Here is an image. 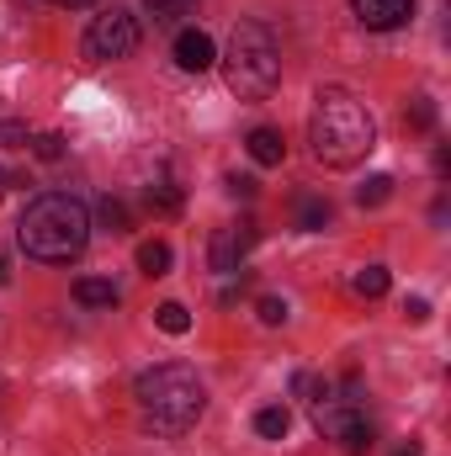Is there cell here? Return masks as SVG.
<instances>
[{
  "label": "cell",
  "instance_id": "obj_24",
  "mask_svg": "<svg viewBox=\"0 0 451 456\" xmlns=\"http://www.w3.org/2000/svg\"><path fill=\"white\" fill-rule=\"evenodd\" d=\"M255 314H260V324H282V319H287V303H282V297H260Z\"/></svg>",
  "mask_w": 451,
  "mask_h": 456
},
{
  "label": "cell",
  "instance_id": "obj_20",
  "mask_svg": "<svg viewBox=\"0 0 451 456\" xmlns=\"http://www.w3.org/2000/svg\"><path fill=\"white\" fill-rule=\"evenodd\" d=\"M149 208H154V213H181V191L160 181V186H149Z\"/></svg>",
  "mask_w": 451,
  "mask_h": 456
},
{
  "label": "cell",
  "instance_id": "obj_12",
  "mask_svg": "<svg viewBox=\"0 0 451 456\" xmlns=\"http://www.w3.org/2000/svg\"><path fill=\"white\" fill-rule=\"evenodd\" d=\"M287 430H292V414H287L282 403H271V409L255 414V436H266V441H287Z\"/></svg>",
  "mask_w": 451,
  "mask_h": 456
},
{
  "label": "cell",
  "instance_id": "obj_18",
  "mask_svg": "<svg viewBox=\"0 0 451 456\" xmlns=\"http://www.w3.org/2000/svg\"><path fill=\"white\" fill-rule=\"evenodd\" d=\"M96 218H102V228H112V233H127V208L117 197H102L96 202Z\"/></svg>",
  "mask_w": 451,
  "mask_h": 456
},
{
  "label": "cell",
  "instance_id": "obj_2",
  "mask_svg": "<svg viewBox=\"0 0 451 456\" xmlns=\"http://www.w3.org/2000/svg\"><path fill=\"white\" fill-rule=\"evenodd\" d=\"M16 244L32 260H48V265L75 260L91 244V213H86V202L70 197V191H43L37 202H27V213L16 224Z\"/></svg>",
  "mask_w": 451,
  "mask_h": 456
},
{
  "label": "cell",
  "instance_id": "obj_15",
  "mask_svg": "<svg viewBox=\"0 0 451 456\" xmlns=\"http://www.w3.org/2000/svg\"><path fill=\"white\" fill-rule=\"evenodd\" d=\"M393 197V175H366V186H356V202L361 208H382Z\"/></svg>",
  "mask_w": 451,
  "mask_h": 456
},
{
  "label": "cell",
  "instance_id": "obj_16",
  "mask_svg": "<svg viewBox=\"0 0 451 456\" xmlns=\"http://www.w3.org/2000/svg\"><path fill=\"white\" fill-rule=\"evenodd\" d=\"M154 324H160L165 335H186V330H192V314H186L181 303H160V308H154Z\"/></svg>",
  "mask_w": 451,
  "mask_h": 456
},
{
  "label": "cell",
  "instance_id": "obj_21",
  "mask_svg": "<svg viewBox=\"0 0 451 456\" xmlns=\"http://www.w3.org/2000/svg\"><path fill=\"white\" fill-rule=\"evenodd\" d=\"M32 154L53 165V159H64V138H59V133H43V138H32Z\"/></svg>",
  "mask_w": 451,
  "mask_h": 456
},
{
  "label": "cell",
  "instance_id": "obj_10",
  "mask_svg": "<svg viewBox=\"0 0 451 456\" xmlns=\"http://www.w3.org/2000/svg\"><path fill=\"white\" fill-rule=\"evenodd\" d=\"M250 159H255V165H282V159H287L282 133H276V127H255V133H250Z\"/></svg>",
  "mask_w": 451,
  "mask_h": 456
},
{
  "label": "cell",
  "instance_id": "obj_4",
  "mask_svg": "<svg viewBox=\"0 0 451 456\" xmlns=\"http://www.w3.org/2000/svg\"><path fill=\"white\" fill-rule=\"evenodd\" d=\"M224 80L239 102H266L282 80V48L266 21H239L224 53Z\"/></svg>",
  "mask_w": 451,
  "mask_h": 456
},
{
  "label": "cell",
  "instance_id": "obj_14",
  "mask_svg": "<svg viewBox=\"0 0 451 456\" xmlns=\"http://www.w3.org/2000/svg\"><path fill=\"white\" fill-rule=\"evenodd\" d=\"M330 202L324 197H298V228H308V233H319V228H330Z\"/></svg>",
  "mask_w": 451,
  "mask_h": 456
},
{
  "label": "cell",
  "instance_id": "obj_3",
  "mask_svg": "<svg viewBox=\"0 0 451 456\" xmlns=\"http://www.w3.org/2000/svg\"><path fill=\"white\" fill-rule=\"evenodd\" d=\"M133 398H138L144 419H149V425H154L160 436H186V430H192V425L202 419V409H208L202 377H197L192 366H181V361L149 366V371L138 377Z\"/></svg>",
  "mask_w": 451,
  "mask_h": 456
},
{
  "label": "cell",
  "instance_id": "obj_27",
  "mask_svg": "<svg viewBox=\"0 0 451 456\" xmlns=\"http://www.w3.org/2000/svg\"><path fill=\"white\" fill-rule=\"evenodd\" d=\"M5 281H11V260L0 255V287H5Z\"/></svg>",
  "mask_w": 451,
  "mask_h": 456
},
{
  "label": "cell",
  "instance_id": "obj_22",
  "mask_svg": "<svg viewBox=\"0 0 451 456\" xmlns=\"http://www.w3.org/2000/svg\"><path fill=\"white\" fill-rule=\"evenodd\" d=\"M409 127H420V133L436 127V102H430V96H420V102L409 107Z\"/></svg>",
  "mask_w": 451,
  "mask_h": 456
},
{
  "label": "cell",
  "instance_id": "obj_13",
  "mask_svg": "<svg viewBox=\"0 0 451 456\" xmlns=\"http://www.w3.org/2000/svg\"><path fill=\"white\" fill-rule=\"evenodd\" d=\"M138 271H144V276H165V271H170V244H165V239L138 244Z\"/></svg>",
  "mask_w": 451,
  "mask_h": 456
},
{
  "label": "cell",
  "instance_id": "obj_11",
  "mask_svg": "<svg viewBox=\"0 0 451 456\" xmlns=\"http://www.w3.org/2000/svg\"><path fill=\"white\" fill-rule=\"evenodd\" d=\"M75 303H86V308H112L117 287L102 281V276H80V281H75Z\"/></svg>",
  "mask_w": 451,
  "mask_h": 456
},
{
  "label": "cell",
  "instance_id": "obj_19",
  "mask_svg": "<svg viewBox=\"0 0 451 456\" xmlns=\"http://www.w3.org/2000/svg\"><path fill=\"white\" fill-rule=\"evenodd\" d=\"M144 5H149V16H154V21H181L197 0H144Z\"/></svg>",
  "mask_w": 451,
  "mask_h": 456
},
{
  "label": "cell",
  "instance_id": "obj_29",
  "mask_svg": "<svg viewBox=\"0 0 451 456\" xmlns=\"http://www.w3.org/2000/svg\"><path fill=\"white\" fill-rule=\"evenodd\" d=\"M53 5H86V0H53Z\"/></svg>",
  "mask_w": 451,
  "mask_h": 456
},
{
  "label": "cell",
  "instance_id": "obj_5",
  "mask_svg": "<svg viewBox=\"0 0 451 456\" xmlns=\"http://www.w3.org/2000/svg\"><path fill=\"white\" fill-rule=\"evenodd\" d=\"M314 430H319L324 441H345V452H350V456L372 452V425L356 414V403H350V398L324 393V398L314 403Z\"/></svg>",
  "mask_w": 451,
  "mask_h": 456
},
{
  "label": "cell",
  "instance_id": "obj_8",
  "mask_svg": "<svg viewBox=\"0 0 451 456\" xmlns=\"http://www.w3.org/2000/svg\"><path fill=\"white\" fill-rule=\"evenodd\" d=\"M350 5H356L361 27H372V32H393L414 16V0H350Z\"/></svg>",
  "mask_w": 451,
  "mask_h": 456
},
{
  "label": "cell",
  "instance_id": "obj_28",
  "mask_svg": "<svg viewBox=\"0 0 451 456\" xmlns=\"http://www.w3.org/2000/svg\"><path fill=\"white\" fill-rule=\"evenodd\" d=\"M5 186H11V170H0V197H5Z\"/></svg>",
  "mask_w": 451,
  "mask_h": 456
},
{
  "label": "cell",
  "instance_id": "obj_7",
  "mask_svg": "<svg viewBox=\"0 0 451 456\" xmlns=\"http://www.w3.org/2000/svg\"><path fill=\"white\" fill-rule=\"evenodd\" d=\"M250 244H255V224L218 228V233L208 239V265H213L218 276H234V271H239V260L250 255Z\"/></svg>",
  "mask_w": 451,
  "mask_h": 456
},
{
  "label": "cell",
  "instance_id": "obj_9",
  "mask_svg": "<svg viewBox=\"0 0 451 456\" xmlns=\"http://www.w3.org/2000/svg\"><path fill=\"white\" fill-rule=\"evenodd\" d=\"M176 64H181L186 75H208V69L218 64L213 37H208V32H197V27H192V32H181V37H176Z\"/></svg>",
  "mask_w": 451,
  "mask_h": 456
},
{
  "label": "cell",
  "instance_id": "obj_1",
  "mask_svg": "<svg viewBox=\"0 0 451 456\" xmlns=\"http://www.w3.org/2000/svg\"><path fill=\"white\" fill-rule=\"evenodd\" d=\"M308 143H314V159H319V165L350 170V165H361V159L377 149V122H372V112H366L350 91L324 86V91L314 96Z\"/></svg>",
  "mask_w": 451,
  "mask_h": 456
},
{
  "label": "cell",
  "instance_id": "obj_17",
  "mask_svg": "<svg viewBox=\"0 0 451 456\" xmlns=\"http://www.w3.org/2000/svg\"><path fill=\"white\" fill-rule=\"evenodd\" d=\"M356 292H361V297H382V292H388V271H382V265H361V271H356Z\"/></svg>",
  "mask_w": 451,
  "mask_h": 456
},
{
  "label": "cell",
  "instance_id": "obj_23",
  "mask_svg": "<svg viewBox=\"0 0 451 456\" xmlns=\"http://www.w3.org/2000/svg\"><path fill=\"white\" fill-rule=\"evenodd\" d=\"M27 122H0V149H27Z\"/></svg>",
  "mask_w": 451,
  "mask_h": 456
},
{
  "label": "cell",
  "instance_id": "obj_6",
  "mask_svg": "<svg viewBox=\"0 0 451 456\" xmlns=\"http://www.w3.org/2000/svg\"><path fill=\"white\" fill-rule=\"evenodd\" d=\"M133 48H138V21L117 5L86 27V59H127Z\"/></svg>",
  "mask_w": 451,
  "mask_h": 456
},
{
  "label": "cell",
  "instance_id": "obj_25",
  "mask_svg": "<svg viewBox=\"0 0 451 456\" xmlns=\"http://www.w3.org/2000/svg\"><path fill=\"white\" fill-rule=\"evenodd\" d=\"M404 319H409V324H425V319H430V303H425V297H404Z\"/></svg>",
  "mask_w": 451,
  "mask_h": 456
},
{
  "label": "cell",
  "instance_id": "obj_26",
  "mask_svg": "<svg viewBox=\"0 0 451 456\" xmlns=\"http://www.w3.org/2000/svg\"><path fill=\"white\" fill-rule=\"evenodd\" d=\"M224 186H228V197H255V181L250 175H228Z\"/></svg>",
  "mask_w": 451,
  "mask_h": 456
}]
</instances>
